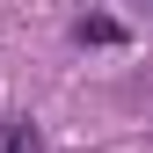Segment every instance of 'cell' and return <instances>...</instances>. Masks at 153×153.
Instances as JSON below:
<instances>
[{
    "label": "cell",
    "mask_w": 153,
    "mask_h": 153,
    "mask_svg": "<svg viewBox=\"0 0 153 153\" xmlns=\"http://www.w3.org/2000/svg\"><path fill=\"white\" fill-rule=\"evenodd\" d=\"M146 7H153V0H146Z\"/></svg>",
    "instance_id": "3"
},
{
    "label": "cell",
    "mask_w": 153,
    "mask_h": 153,
    "mask_svg": "<svg viewBox=\"0 0 153 153\" xmlns=\"http://www.w3.org/2000/svg\"><path fill=\"white\" fill-rule=\"evenodd\" d=\"M0 153H44V131H36L29 117H7L0 124Z\"/></svg>",
    "instance_id": "1"
},
{
    "label": "cell",
    "mask_w": 153,
    "mask_h": 153,
    "mask_svg": "<svg viewBox=\"0 0 153 153\" xmlns=\"http://www.w3.org/2000/svg\"><path fill=\"white\" fill-rule=\"evenodd\" d=\"M80 36H88V44H117V22H102V15H95V22H80Z\"/></svg>",
    "instance_id": "2"
}]
</instances>
